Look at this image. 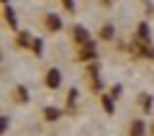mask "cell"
<instances>
[{
  "instance_id": "cell-11",
  "label": "cell",
  "mask_w": 154,
  "mask_h": 136,
  "mask_svg": "<svg viewBox=\"0 0 154 136\" xmlns=\"http://www.w3.org/2000/svg\"><path fill=\"white\" fill-rule=\"evenodd\" d=\"M139 103H141V108H144V110L149 113V110H152V95L141 93V95H139Z\"/></svg>"
},
{
  "instance_id": "cell-12",
  "label": "cell",
  "mask_w": 154,
  "mask_h": 136,
  "mask_svg": "<svg viewBox=\"0 0 154 136\" xmlns=\"http://www.w3.org/2000/svg\"><path fill=\"white\" fill-rule=\"evenodd\" d=\"M103 108H105V113H113L116 110V103H113L110 95H103Z\"/></svg>"
},
{
  "instance_id": "cell-6",
  "label": "cell",
  "mask_w": 154,
  "mask_h": 136,
  "mask_svg": "<svg viewBox=\"0 0 154 136\" xmlns=\"http://www.w3.org/2000/svg\"><path fill=\"white\" fill-rule=\"evenodd\" d=\"M44 26L49 28L51 33H57V31H62V18L54 16V13H49V16H46V21H44Z\"/></svg>"
},
{
  "instance_id": "cell-15",
  "label": "cell",
  "mask_w": 154,
  "mask_h": 136,
  "mask_svg": "<svg viewBox=\"0 0 154 136\" xmlns=\"http://www.w3.org/2000/svg\"><path fill=\"white\" fill-rule=\"evenodd\" d=\"M62 5H64L67 13H75V0H62Z\"/></svg>"
},
{
  "instance_id": "cell-8",
  "label": "cell",
  "mask_w": 154,
  "mask_h": 136,
  "mask_svg": "<svg viewBox=\"0 0 154 136\" xmlns=\"http://www.w3.org/2000/svg\"><path fill=\"white\" fill-rule=\"evenodd\" d=\"M16 44H18V46H26V49H31V46H33V39H31V33H28V31H18Z\"/></svg>"
},
{
  "instance_id": "cell-17",
  "label": "cell",
  "mask_w": 154,
  "mask_h": 136,
  "mask_svg": "<svg viewBox=\"0 0 154 136\" xmlns=\"http://www.w3.org/2000/svg\"><path fill=\"white\" fill-rule=\"evenodd\" d=\"M152 136H154V126H152Z\"/></svg>"
},
{
  "instance_id": "cell-9",
  "label": "cell",
  "mask_w": 154,
  "mask_h": 136,
  "mask_svg": "<svg viewBox=\"0 0 154 136\" xmlns=\"http://www.w3.org/2000/svg\"><path fill=\"white\" fill-rule=\"evenodd\" d=\"M116 39V28H113V23H105L103 28H100V41H113Z\"/></svg>"
},
{
  "instance_id": "cell-3",
  "label": "cell",
  "mask_w": 154,
  "mask_h": 136,
  "mask_svg": "<svg viewBox=\"0 0 154 136\" xmlns=\"http://www.w3.org/2000/svg\"><path fill=\"white\" fill-rule=\"evenodd\" d=\"M77 59L93 62V59H95V41H93V44H85V46H80V51H77Z\"/></svg>"
},
{
  "instance_id": "cell-16",
  "label": "cell",
  "mask_w": 154,
  "mask_h": 136,
  "mask_svg": "<svg viewBox=\"0 0 154 136\" xmlns=\"http://www.w3.org/2000/svg\"><path fill=\"white\" fill-rule=\"evenodd\" d=\"M75 100H77V90H75V87H72V90H69V93H67V103H75Z\"/></svg>"
},
{
  "instance_id": "cell-2",
  "label": "cell",
  "mask_w": 154,
  "mask_h": 136,
  "mask_svg": "<svg viewBox=\"0 0 154 136\" xmlns=\"http://www.w3.org/2000/svg\"><path fill=\"white\" fill-rule=\"evenodd\" d=\"M44 85L51 87V90H57V87L62 85V72H59V67H51V70H46V75H44Z\"/></svg>"
},
{
  "instance_id": "cell-4",
  "label": "cell",
  "mask_w": 154,
  "mask_h": 136,
  "mask_svg": "<svg viewBox=\"0 0 154 136\" xmlns=\"http://www.w3.org/2000/svg\"><path fill=\"white\" fill-rule=\"evenodd\" d=\"M134 41L144 44V46L152 41V33H149V23H139V28H136V39H134Z\"/></svg>"
},
{
  "instance_id": "cell-14",
  "label": "cell",
  "mask_w": 154,
  "mask_h": 136,
  "mask_svg": "<svg viewBox=\"0 0 154 136\" xmlns=\"http://www.w3.org/2000/svg\"><path fill=\"white\" fill-rule=\"evenodd\" d=\"M44 116H46L49 121H54V118H59V110H57V108H46V110H44Z\"/></svg>"
},
{
  "instance_id": "cell-5",
  "label": "cell",
  "mask_w": 154,
  "mask_h": 136,
  "mask_svg": "<svg viewBox=\"0 0 154 136\" xmlns=\"http://www.w3.org/2000/svg\"><path fill=\"white\" fill-rule=\"evenodd\" d=\"M3 18H5V26L11 28V31H18V21H16V11H13L11 5L3 8Z\"/></svg>"
},
{
  "instance_id": "cell-7",
  "label": "cell",
  "mask_w": 154,
  "mask_h": 136,
  "mask_svg": "<svg viewBox=\"0 0 154 136\" xmlns=\"http://www.w3.org/2000/svg\"><path fill=\"white\" fill-rule=\"evenodd\" d=\"M13 100H16V103H28V90H26V87H23V85H16V87H13Z\"/></svg>"
},
{
  "instance_id": "cell-10",
  "label": "cell",
  "mask_w": 154,
  "mask_h": 136,
  "mask_svg": "<svg viewBox=\"0 0 154 136\" xmlns=\"http://www.w3.org/2000/svg\"><path fill=\"white\" fill-rule=\"evenodd\" d=\"M128 134L131 136H144V121H131V128H128Z\"/></svg>"
},
{
  "instance_id": "cell-1",
  "label": "cell",
  "mask_w": 154,
  "mask_h": 136,
  "mask_svg": "<svg viewBox=\"0 0 154 136\" xmlns=\"http://www.w3.org/2000/svg\"><path fill=\"white\" fill-rule=\"evenodd\" d=\"M72 41L77 46H85V44H93V36L85 26H72Z\"/></svg>"
},
{
  "instance_id": "cell-13",
  "label": "cell",
  "mask_w": 154,
  "mask_h": 136,
  "mask_svg": "<svg viewBox=\"0 0 154 136\" xmlns=\"http://www.w3.org/2000/svg\"><path fill=\"white\" fill-rule=\"evenodd\" d=\"M33 54H41V51H44V41H41V39H33Z\"/></svg>"
}]
</instances>
